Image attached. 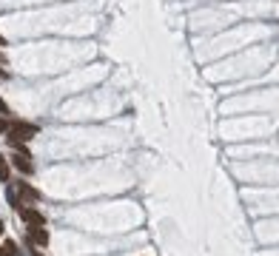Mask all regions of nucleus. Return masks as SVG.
I'll use <instances>...</instances> for the list:
<instances>
[{
  "label": "nucleus",
  "instance_id": "obj_6",
  "mask_svg": "<svg viewBox=\"0 0 279 256\" xmlns=\"http://www.w3.org/2000/svg\"><path fill=\"white\" fill-rule=\"evenodd\" d=\"M6 179H9V163L0 157V182H6Z\"/></svg>",
  "mask_w": 279,
  "mask_h": 256
},
{
  "label": "nucleus",
  "instance_id": "obj_13",
  "mask_svg": "<svg viewBox=\"0 0 279 256\" xmlns=\"http://www.w3.org/2000/svg\"><path fill=\"white\" fill-rule=\"evenodd\" d=\"M0 233H3V219H0Z\"/></svg>",
  "mask_w": 279,
  "mask_h": 256
},
{
  "label": "nucleus",
  "instance_id": "obj_4",
  "mask_svg": "<svg viewBox=\"0 0 279 256\" xmlns=\"http://www.w3.org/2000/svg\"><path fill=\"white\" fill-rule=\"evenodd\" d=\"M32 242L40 245V248H46V245H48V231H46V225H37V228H32Z\"/></svg>",
  "mask_w": 279,
  "mask_h": 256
},
{
  "label": "nucleus",
  "instance_id": "obj_11",
  "mask_svg": "<svg viewBox=\"0 0 279 256\" xmlns=\"http://www.w3.org/2000/svg\"><path fill=\"white\" fill-rule=\"evenodd\" d=\"M0 80H6V71H0Z\"/></svg>",
  "mask_w": 279,
  "mask_h": 256
},
{
  "label": "nucleus",
  "instance_id": "obj_8",
  "mask_svg": "<svg viewBox=\"0 0 279 256\" xmlns=\"http://www.w3.org/2000/svg\"><path fill=\"white\" fill-rule=\"evenodd\" d=\"M9 126H12V123H6V120L0 117V134H6V131H9Z\"/></svg>",
  "mask_w": 279,
  "mask_h": 256
},
{
  "label": "nucleus",
  "instance_id": "obj_5",
  "mask_svg": "<svg viewBox=\"0 0 279 256\" xmlns=\"http://www.w3.org/2000/svg\"><path fill=\"white\" fill-rule=\"evenodd\" d=\"M17 194H20L23 199H40V191H37V188H32V185H26V182H20Z\"/></svg>",
  "mask_w": 279,
  "mask_h": 256
},
{
  "label": "nucleus",
  "instance_id": "obj_3",
  "mask_svg": "<svg viewBox=\"0 0 279 256\" xmlns=\"http://www.w3.org/2000/svg\"><path fill=\"white\" fill-rule=\"evenodd\" d=\"M20 216H23V222H26V225H32V228L46 225V216H43L37 208H20Z\"/></svg>",
  "mask_w": 279,
  "mask_h": 256
},
{
  "label": "nucleus",
  "instance_id": "obj_9",
  "mask_svg": "<svg viewBox=\"0 0 279 256\" xmlns=\"http://www.w3.org/2000/svg\"><path fill=\"white\" fill-rule=\"evenodd\" d=\"M0 111H3V114H6V111H9V108H6V103H3V100H0Z\"/></svg>",
  "mask_w": 279,
  "mask_h": 256
},
{
  "label": "nucleus",
  "instance_id": "obj_12",
  "mask_svg": "<svg viewBox=\"0 0 279 256\" xmlns=\"http://www.w3.org/2000/svg\"><path fill=\"white\" fill-rule=\"evenodd\" d=\"M0 46H6V40H3V37H0Z\"/></svg>",
  "mask_w": 279,
  "mask_h": 256
},
{
  "label": "nucleus",
  "instance_id": "obj_14",
  "mask_svg": "<svg viewBox=\"0 0 279 256\" xmlns=\"http://www.w3.org/2000/svg\"><path fill=\"white\" fill-rule=\"evenodd\" d=\"M0 63H6V60H3V54H0Z\"/></svg>",
  "mask_w": 279,
  "mask_h": 256
},
{
  "label": "nucleus",
  "instance_id": "obj_7",
  "mask_svg": "<svg viewBox=\"0 0 279 256\" xmlns=\"http://www.w3.org/2000/svg\"><path fill=\"white\" fill-rule=\"evenodd\" d=\"M3 248H6V254H9V256H14V254H17V248H14V242H6Z\"/></svg>",
  "mask_w": 279,
  "mask_h": 256
},
{
  "label": "nucleus",
  "instance_id": "obj_2",
  "mask_svg": "<svg viewBox=\"0 0 279 256\" xmlns=\"http://www.w3.org/2000/svg\"><path fill=\"white\" fill-rule=\"evenodd\" d=\"M29 160H32V157H29V151H26V148H20V151L12 157V165L20 171V174H32V163H29Z\"/></svg>",
  "mask_w": 279,
  "mask_h": 256
},
{
  "label": "nucleus",
  "instance_id": "obj_1",
  "mask_svg": "<svg viewBox=\"0 0 279 256\" xmlns=\"http://www.w3.org/2000/svg\"><path fill=\"white\" fill-rule=\"evenodd\" d=\"M35 134H37V128L29 126V123H12V126H9V140H12V145H14V142L32 140Z\"/></svg>",
  "mask_w": 279,
  "mask_h": 256
},
{
  "label": "nucleus",
  "instance_id": "obj_10",
  "mask_svg": "<svg viewBox=\"0 0 279 256\" xmlns=\"http://www.w3.org/2000/svg\"><path fill=\"white\" fill-rule=\"evenodd\" d=\"M0 256H9V254H6V248H0Z\"/></svg>",
  "mask_w": 279,
  "mask_h": 256
}]
</instances>
